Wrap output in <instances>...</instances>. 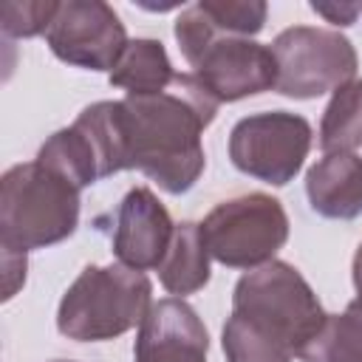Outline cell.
Instances as JSON below:
<instances>
[{
    "label": "cell",
    "mask_w": 362,
    "mask_h": 362,
    "mask_svg": "<svg viewBox=\"0 0 362 362\" xmlns=\"http://www.w3.org/2000/svg\"><path fill=\"white\" fill-rule=\"evenodd\" d=\"M218 105L195 74H175L161 93L124 96L119 113L130 170H141L173 195L187 192L204 173L201 133Z\"/></svg>",
    "instance_id": "6da1fadb"
},
{
    "label": "cell",
    "mask_w": 362,
    "mask_h": 362,
    "mask_svg": "<svg viewBox=\"0 0 362 362\" xmlns=\"http://www.w3.org/2000/svg\"><path fill=\"white\" fill-rule=\"evenodd\" d=\"M325 317L305 277L283 260H269L235 286L232 317L223 325L226 362H291Z\"/></svg>",
    "instance_id": "7a4b0ae2"
},
{
    "label": "cell",
    "mask_w": 362,
    "mask_h": 362,
    "mask_svg": "<svg viewBox=\"0 0 362 362\" xmlns=\"http://www.w3.org/2000/svg\"><path fill=\"white\" fill-rule=\"evenodd\" d=\"M79 192L42 161L14 164L0 181L3 249L28 252L65 240L79 221Z\"/></svg>",
    "instance_id": "3957f363"
},
{
    "label": "cell",
    "mask_w": 362,
    "mask_h": 362,
    "mask_svg": "<svg viewBox=\"0 0 362 362\" xmlns=\"http://www.w3.org/2000/svg\"><path fill=\"white\" fill-rule=\"evenodd\" d=\"M175 40L192 74L218 102H238L277 88V62L269 45L249 37L218 34L201 6H189L175 20Z\"/></svg>",
    "instance_id": "277c9868"
},
{
    "label": "cell",
    "mask_w": 362,
    "mask_h": 362,
    "mask_svg": "<svg viewBox=\"0 0 362 362\" xmlns=\"http://www.w3.org/2000/svg\"><path fill=\"white\" fill-rule=\"evenodd\" d=\"M153 286L144 272L124 263L85 266L59 300L57 328L68 339L102 342L122 337L150 311Z\"/></svg>",
    "instance_id": "5b68a950"
},
{
    "label": "cell",
    "mask_w": 362,
    "mask_h": 362,
    "mask_svg": "<svg viewBox=\"0 0 362 362\" xmlns=\"http://www.w3.org/2000/svg\"><path fill=\"white\" fill-rule=\"evenodd\" d=\"M209 257L229 269H257L274 260L288 238V218L277 198L249 192L218 204L201 223Z\"/></svg>",
    "instance_id": "8992f818"
},
{
    "label": "cell",
    "mask_w": 362,
    "mask_h": 362,
    "mask_svg": "<svg viewBox=\"0 0 362 362\" xmlns=\"http://www.w3.org/2000/svg\"><path fill=\"white\" fill-rule=\"evenodd\" d=\"M269 48L277 62V90L294 99L339 90L356 76L359 59L351 40L331 28L291 25Z\"/></svg>",
    "instance_id": "52a82bcc"
},
{
    "label": "cell",
    "mask_w": 362,
    "mask_h": 362,
    "mask_svg": "<svg viewBox=\"0 0 362 362\" xmlns=\"http://www.w3.org/2000/svg\"><path fill=\"white\" fill-rule=\"evenodd\" d=\"M311 150V124L288 110L255 113L240 119L229 133L232 164L266 184H288Z\"/></svg>",
    "instance_id": "ba28073f"
},
{
    "label": "cell",
    "mask_w": 362,
    "mask_h": 362,
    "mask_svg": "<svg viewBox=\"0 0 362 362\" xmlns=\"http://www.w3.org/2000/svg\"><path fill=\"white\" fill-rule=\"evenodd\" d=\"M45 40L57 59L90 71H113L127 48L119 14L102 0L59 3Z\"/></svg>",
    "instance_id": "9c48e42d"
},
{
    "label": "cell",
    "mask_w": 362,
    "mask_h": 362,
    "mask_svg": "<svg viewBox=\"0 0 362 362\" xmlns=\"http://www.w3.org/2000/svg\"><path fill=\"white\" fill-rule=\"evenodd\" d=\"M173 232L175 223L167 206L147 187H133L116 209L113 252L119 263L130 269H158L173 243Z\"/></svg>",
    "instance_id": "30bf717a"
},
{
    "label": "cell",
    "mask_w": 362,
    "mask_h": 362,
    "mask_svg": "<svg viewBox=\"0 0 362 362\" xmlns=\"http://www.w3.org/2000/svg\"><path fill=\"white\" fill-rule=\"evenodd\" d=\"M209 337L195 314L178 297H167L150 305L139 325L133 356L136 362H206Z\"/></svg>",
    "instance_id": "8fae6325"
},
{
    "label": "cell",
    "mask_w": 362,
    "mask_h": 362,
    "mask_svg": "<svg viewBox=\"0 0 362 362\" xmlns=\"http://www.w3.org/2000/svg\"><path fill=\"white\" fill-rule=\"evenodd\" d=\"M314 212L351 221L362 212V158L354 153H325L305 175Z\"/></svg>",
    "instance_id": "7c38bea8"
},
{
    "label": "cell",
    "mask_w": 362,
    "mask_h": 362,
    "mask_svg": "<svg viewBox=\"0 0 362 362\" xmlns=\"http://www.w3.org/2000/svg\"><path fill=\"white\" fill-rule=\"evenodd\" d=\"M158 280L170 294H192L209 280V249L204 243L201 223H175L173 243L158 266Z\"/></svg>",
    "instance_id": "4fadbf2b"
},
{
    "label": "cell",
    "mask_w": 362,
    "mask_h": 362,
    "mask_svg": "<svg viewBox=\"0 0 362 362\" xmlns=\"http://www.w3.org/2000/svg\"><path fill=\"white\" fill-rule=\"evenodd\" d=\"M175 71L170 65V57L158 40H130L122 59L110 71V85L124 88L127 96H147L161 93L170 88Z\"/></svg>",
    "instance_id": "5bb4252c"
},
{
    "label": "cell",
    "mask_w": 362,
    "mask_h": 362,
    "mask_svg": "<svg viewBox=\"0 0 362 362\" xmlns=\"http://www.w3.org/2000/svg\"><path fill=\"white\" fill-rule=\"evenodd\" d=\"M303 362H362V294L342 314H328L317 337L300 351Z\"/></svg>",
    "instance_id": "9a60e30c"
},
{
    "label": "cell",
    "mask_w": 362,
    "mask_h": 362,
    "mask_svg": "<svg viewBox=\"0 0 362 362\" xmlns=\"http://www.w3.org/2000/svg\"><path fill=\"white\" fill-rule=\"evenodd\" d=\"M37 161H42L45 167H51L59 175H65L76 189H85V187H90L93 181L102 178L96 150H93L88 133L79 124H71L65 130H57L40 147Z\"/></svg>",
    "instance_id": "2e32d148"
},
{
    "label": "cell",
    "mask_w": 362,
    "mask_h": 362,
    "mask_svg": "<svg viewBox=\"0 0 362 362\" xmlns=\"http://www.w3.org/2000/svg\"><path fill=\"white\" fill-rule=\"evenodd\" d=\"M320 147L325 153H354L362 147V79L334 90L322 113Z\"/></svg>",
    "instance_id": "e0dca14e"
},
{
    "label": "cell",
    "mask_w": 362,
    "mask_h": 362,
    "mask_svg": "<svg viewBox=\"0 0 362 362\" xmlns=\"http://www.w3.org/2000/svg\"><path fill=\"white\" fill-rule=\"evenodd\" d=\"M198 6L218 34L255 37L266 23V3L260 0H201Z\"/></svg>",
    "instance_id": "ac0fdd59"
},
{
    "label": "cell",
    "mask_w": 362,
    "mask_h": 362,
    "mask_svg": "<svg viewBox=\"0 0 362 362\" xmlns=\"http://www.w3.org/2000/svg\"><path fill=\"white\" fill-rule=\"evenodd\" d=\"M59 3H3L0 6V25L8 37H34L48 31Z\"/></svg>",
    "instance_id": "d6986e66"
},
{
    "label": "cell",
    "mask_w": 362,
    "mask_h": 362,
    "mask_svg": "<svg viewBox=\"0 0 362 362\" xmlns=\"http://www.w3.org/2000/svg\"><path fill=\"white\" fill-rule=\"evenodd\" d=\"M311 8L334 25H351L354 17L359 14V6H354V3H311Z\"/></svg>",
    "instance_id": "ffe728a7"
},
{
    "label": "cell",
    "mask_w": 362,
    "mask_h": 362,
    "mask_svg": "<svg viewBox=\"0 0 362 362\" xmlns=\"http://www.w3.org/2000/svg\"><path fill=\"white\" fill-rule=\"evenodd\" d=\"M351 272H354V286H356V291L362 294V243L356 246V255H354V266H351Z\"/></svg>",
    "instance_id": "44dd1931"
},
{
    "label": "cell",
    "mask_w": 362,
    "mask_h": 362,
    "mask_svg": "<svg viewBox=\"0 0 362 362\" xmlns=\"http://www.w3.org/2000/svg\"><path fill=\"white\" fill-rule=\"evenodd\" d=\"M359 11H362V6H359Z\"/></svg>",
    "instance_id": "7402d4cb"
}]
</instances>
